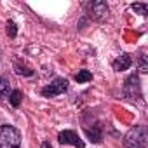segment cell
I'll list each match as a JSON object with an SVG mask.
<instances>
[{"mask_svg": "<svg viewBox=\"0 0 148 148\" xmlns=\"http://www.w3.org/2000/svg\"><path fill=\"white\" fill-rule=\"evenodd\" d=\"M148 143V132L145 125H134L124 139V146L125 148H146Z\"/></svg>", "mask_w": 148, "mask_h": 148, "instance_id": "1", "label": "cell"}, {"mask_svg": "<svg viewBox=\"0 0 148 148\" xmlns=\"http://www.w3.org/2000/svg\"><path fill=\"white\" fill-rule=\"evenodd\" d=\"M0 148H21V132L12 125L0 127Z\"/></svg>", "mask_w": 148, "mask_h": 148, "instance_id": "2", "label": "cell"}, {"mask_svg": "<svg viewBox=\"0 0 148 148\" xmlns=\"http://www.w3.org/2000/svg\"><path fill=\"white\" fill-rule=\"evenodd\" d=\"M124 98L131 103L141 99V84H139V77L136 75H131L127 77L125 84H124Z\"/></svg>", "mask_w": 148, "mask_h": 148, "instance_id": "3", "label": "cell"}, {"mask_svg": "<svg viewBox=\"0 0 148 148\" xmlns=\"http://www.w3.org/2000/svg\"><path fill=\"white\" fill-rule=\"evenodd\" d=\"M86 9H87V14L96 21H105L110 12L106 2H103V0H94V2L86 4Z\"/></svg>", "mask_w": 148, "mask_h": 148, "instance_id": "4", "label": "cell"}, {"mask_svg": "<svg viewBox=\"0 0 148 148\" xmlns=\"http://www.w3.org/2000/svg\"><path fill=\"white\" fill-rule=\"evenodd\" d=\"M68 91V80L66 79H56L54 82H51L49 86H45L42 89V96L45 98H56L63 92Z\"/></svg>", "mask_w": 148, "mask_h": 148, "instance_id": "5", "label": "cell"}, {"mask_svg": "<svg viewBox=\"0 0 148 148\" xmlns=\"http://www.w3.org/2000/svg\"><path fill=\"white\" fill-rule=\"evenodd\" d=\"M58 141L61 145H71L77 148H84V141L79 138V134L75 131H61L58 134Z\"/></svg>", "mask_w": 148, "mask_h": 148, "instance_id": "6", "label": "cell"}, {"mask_svg": "<svg viewBox=\"0 0 148 148\" xmlns=\"http://www.w3.org/2000/svg\"><path fill=\"white\" fill-rule=\"evenodd\" d=\"M131 64H132V58L124 52V54H120V56L113 61V70H115V71H124V70H129Z\"/></svg>", "mask_w": 148, "mask_h": 148, "instance_id": "7", "label": "cell"}, {"mask_svg": "<svg viewBox=\"0 0 148 148\" xmlns=\"http://www.w3.org/2000/svg\"><path fill=\"white\" fill-rule=\"evenodd\" d=\"M86 134H87V138L92 143H101V139H103V134H101V127L99 125L94 127V129H86Z\"/></svg>", "mask_w": 148, "mask_h": 148, "instance_id": "8", "label": "cell"}, {"mask_svg": "<svg viewBox=\"0 0 148 148\" xmlns=\"http://www.w3.org/2000/svg\"><path fill=\"white\" fill-rule=\"evenodd\" d=\"M75 80H77L79 84H86V82L92 80V73H91L89 70H80L77 75H75Z\"/></svg>", "mask_w": 148, "mask_h": 148, "instance_id": "9", "label": "cell"}, {"mask_svg": "<svg viewBox=\"0 0 148 148\" xmlns=\"http://www.w3.org/2000/svg\"><path fill=\"white\" fill-rule=\"evenodd\" d=\"M11 94V89H9V82L4 79V77H0V99H4V98H9Z\"/></svg>", "mask_w": 148, "mask_h": 148, "instance_id": "10", "label": "cell"}, {"mask_svg": "<svg viewBox=\"0 0 148 148\" xmlns=\"http://www.w3.org/2000/svg\"><path fill=\"white\" fill-rule=\"evenodd\" d=\"M21 99H23V94H21V91H11V94H9V103L12 105V106H19L21 105Z\"/></svg>", "mask_w": 148, "mask_h": 148, "instance_id": "11", "label": "cell"}, {"mask_svg": "<svg viewBox=\"0 0 148 148\" xmlns=\"http://www.w3.org/2000/svg\"><path fill=\"white\" fill-rule=\"evenodd\" d=\"M14 68H16V73H19V75H33V70H30L28 66H25V64H19V61H16L14 63Z\"/></svg>", "mask_w": 148, "mask_h": 148, "instance_id": "12", "label": "cell"}, {"mask_svg": "<svg viewBox=\"0 0 148 148\" xmlns=\"http://www.w3.org/2000/svg\"><path fill=\"white\" fill-rule=\"evenodd\" d=\"M131 9L136 11V12L141 14V16H146V14H148V7H146V4H132Z\"/></svg>", "mask_w": 148, "mask_h": 148, "instance_id": "13", "label": "cell"}, {"mask_svg": "<svg viewBox=\"0 0 148 148\" xmlns=\"http://www.w3.org/2000/svg\"><path fill=\"white\" fill-rule=\"evenodd\" d=\"M7 35H9L11 38H14V37L18 35V26H16L14 21H9V23H7Z\"/></svg>", "mask_w": 148, "mask_h": 148, "instance_id": "14", "label": "cell"}, {"mask_svg": "<svg viewBox=\"0 0 148 148\" xmlns=\"http://www.w3.org/2000/svg\"><path fill=\"white\" fill-rule=\"evenodd\" d=\"M139 71L146 73L148 71V64H146V56H139Z\"/></svg>", "mask_w": 148, "mask_h": 148, "instance_id": "15", "label": "cell"}, {"mask_svg": "<svg viewBox=\"0 0 148 148\" xmlns=\"http://www.w3.org/2000/svg\"><path fill=\"white\" fill-rule=\"evenodd\" d=\"M42 148H52V145H51L49 141H44V143H42Z\"/></svg>", "mask_w": 148, "mask_h": 148, "instance_id": "16", "label": "cell"}]
</instances>
